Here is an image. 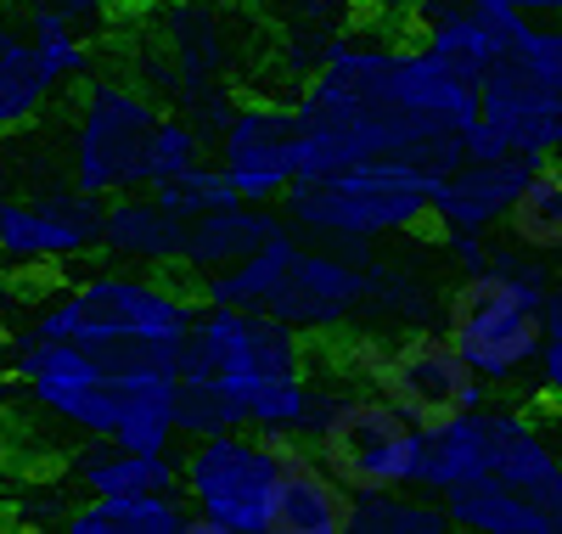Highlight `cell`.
<instances>
[{
	"label": "cell",
	"instance_id": "cell-1",
	"mask_svg": "<svg viewBox=\"0 0 562 534\" xmlns=\"http://www.w3.org/2000/svg\"><path fill=\"white\" fill-rule=\"evenodd\" d=\"M400 45L389 40H338L299 90V180L333 175L366 158H416L434 175H450L467 158V135H439L422 119L394 68Z\"/></svg>",
	"mask_w": 562,
	"mask_h": 534
},
{
	"label": "cell",
	"instance_id": "cell-2",
	"mask_svg": "<svg viewBox=\"0 0 562 534\" xmlns=\"http://www.w3.org/2000/svg\"><path fill=\"white\" fill-rule=\"evenodd\" d=\"M434 186L439 175L416 158H366L333 175H310L299 180L288 198H281V214L299 236L315 242H389L405 236L416 225L434 220Z\"/></svg>",
	"mask_w": 562,
	"mask_h": 534
},
{
	"label": "cell",
	"instance_id": "cell-3",
	"mask_svg": "<svg viewBox=\"0 0 562 534\" xmlns=\"http://www.w3.org/2000/svg\"><path fill=\"white\" fill-rule=\"evenodd\" d=\"M288 440L237 427L192 440L180 461V490L198 512V534H276V496Z\"/></svg>",
	"mask_w": 562,
	"mask_h": 534
},
{
	"label": "cell",
	"instance_id": "cell-4",
	"mask_svg": "<svg viewBox=\"0 0 562 534\" xmlns=\"http://www.w3.org/2000/svg\"><path fill=\"white\" fill-rule=\"evenodd\" d=\"M315 456L333 467L355 496L371 490H422V456H428V427L405 416L378 388H338L333 411L315 433Z\"/></svg>",
	"mask_w": 562,
	"mask_h": 534
},
{
	"label": "cell",
	"instance_id": "cell-5",
	"mask_svg": "<svg viewBox=\"0 0 562 534\" xmlns=\"http://www.w3.org/2000/svg\"><path fill=\"white\" fill-rule=\"evenodd\" d=\"M349 377L378 388L383 400H394L405 416H416L422 427H434L456 411H473L490 400V382L461 360V349L439 332L411 326L400 344H378V337H355L349 344Z\"/></svg>",
	"mask_w": 562,
	"mask_h": 534
},
{
	"label": "cell",
	"instance_id": "cell-6",
	"mask_svg": "<svg viewBox=\"0 0 562 534\" xmlns=\"http://www.w3.org/2000/svg\"><path fill=\"white\" fill-rule=\"evenodd\" d=\"M445 337L490 388H512L540 366L546 310L495 270L456 276L450 299H445Z\"/></svg>",
	"mask_w": 562,
	"mask_h": 534
},
{
	"label": "cell",
	"instance_id": "cell-7",
	"mask_svg": "<svg viewBox=\"0 0 562 534\" xmlns=\"http://www.w3.org/2000/svg\"><path fill=\"white\" fill-rule=\"evenodd\" d=\"M467 158H562V90H551L529 63L506 57L479 85V119L467 124Z\"/></svg>",
	"mask_w": 562,
	"mask_h": 534
},
{
	"label": "cell",
	"instance_id": "cell-8",
	"mask_svg": "<svg viewBox=\"0 0 562 534\" xmlns=\"http://www.w3.org/2000/svg\"><path fill=\"white\" fill-rule=\"evenodd\" d=\"M180 371H214L231 382L304 371V332L288 326L276 310L243 304H203L192 332L180 337Z\"/></svg>",
	"mask_w": 562,
	"mask_h": 534
},
{
	"label": "cell",
	"instance_id": "cell-9",
	"mask_svg": "<svg viewBox=\"0 0 562 534\" xmlns=\"http://www.w3.org/2000/svg\"><path fill=\"white\" fill-rule=\"evenodd\" d=\"M158 108L147 96H135L124 85H97L85 96V124H79V186L85 191H135L147 186V153H153V130Z\"/></svg>",
	"mask_w": 562,
	"mask_h": 534
},
{
	"label": "cell",
	"instance_id": "cell-10",
	"mask_svg": "<svg viewBox=\"0 0 562 534\" xmlns=\"http://www.w3.org/2000/svg\"><path fill=\"white\" fill-rule=\"evenodd\" d=\"M366 304H371V259H355L349 248H333V242H321V248L299 242V254L265 310H276L304 337H333L349 321H360Z\"/></svg>",
	"mask_w": 562,
	"mask_h": 534
},
{
	"label": "cell",
	"instance_id": "cell-11",
	"mask_svg": "<svg viewBox=\"0 0 562 534\" xmlns=\"http://www.w3.org/2000/svg\"><path fill=\"white\" fill-rule=\"evenodd\" d=\"M220 169L243 203H281L299 186V113L281 102H248L220 130Z\"/></svg>",
	"mask_w": 562,
	"mask_h": 534
},
{
	"label": "cell",
	"instance_id": "cell-12",
	"mask_svg": "<svg viewBox=\"0 0 562 534\" xmlns=\"http://www.w3.org/2000/svg\"><path fill=\"white\" fill-rule=\"evenodd\" d=\"M529 29V12H506V7H479V0H422L416 40L439 52L467 85H484Z\"/></svg>",
	"mask_w": 562,
	"mask_h": 534
},
{
	"label": "cell",
	"instance_id": "cell-13",
	"mask_svg": "<svg viewBox=\"0 0 562 534\" xmlns=\"http://www.w3.org/2000/svg\"><path fill=\"white\" fill-rule=\"evenodd\" d=\"M540 164L529 158H461L450 175H439L434 186V225L439 236L450 231H495L506 225L512 203H518V191L529 186Z\"/></svg>",
	"mask_w": 562,
	"mask_h": 534
},
{
	"label": "cell",
	"instance_id": "cell-14",
	"mask_svg": "<svg viewBox=\"0 0 562 534\" xmlns=\"http://www.w3.org/2000/svg\"><path fill=\"white\" fill-rule=\"evenodd\" d=\"M349 518H355V490L315 456V445L288 440L276 534H349Z\"/></svg>",
	"mask_w": 562,
	"mask_h": 534
},
{
	"label": "cell",
	"instance_id": "cell-15",
	"mask_svg": "<svg viewBox=\"0 0 562 534\" xmlns=\"http://www.w3.org/2000/svg\"><path fill=\"white\" fill-rule=\"evenodd\" d=\"M293 231L288 214L276 203H231V209H214L203 220H186V254H180V270L186 276H214L225 265H243L248 254H259L270 236Z\"/></svg>",
	"mask_w": 562,
	"mask_h": 534
},
{
	"label": "cell",
	"instance_id": "cell-16",
	"mask_svg": "<svg viewBox=\"0 0 562 534\" xmlns=\"http://www.w3.org/2000/svg\"><path fill=\"white\" fill-rule=\"evenodd\" d=\"M102 242L108 254L147 265V270H180L186 254V220L164 203V198H124L108 209L102 220Z\"/></svg>",
	"mask_w": 562,
	"mask_h": 534
},
{
	"label": "cell",
	"instance_id": "cell-17",
	"mask_svg": "<svg viewBox=\"0 0 562 534\" xmlns=\"http://www.w3.org/2000/svg\"><path fill=\"white\" fill-rule=\"evenodd\" d=\"M456 529H473V534H562V518L540 501H529L524 490H512L501 478H473V483H456V490L439 496Z\"/></svg>",
	"mask_w": 562,
	"mask_h": 534
},
{
	"label": "cell",
	"instance_id": "cell-18",
	"mask_svg": "<svg viewBox=\"0 0 562 534\" xmlns=\"http://www.w3.org/2000/svg\"><path fill=\"white\" fill-rule=\"evenodd\" d=\"M74 534H198V512L186 490H140V496H97L68 518Z\"/></svg>",
	"mask_w": 562,
	"mask_h": 534
},
{
	"label": "cell",
	"instance_id": "cell-19",
	"mask_svg": "<svg viewBox=\"0 0 562 534\" xmlns=\"http://www.w3.org/2000/svg\"><path fill=\"white\" fill-rule=\"evenodd\" d=\"M299 254V231H281L270 236L259 254H248L243 265H225L214 276H203V304H243V310H265L276 299L281 276H288Z\"/></svg>",
	"mask_w": 562,
	"mask_h": 534
},
{
	"label": "cell",
	"instance_id": "cell-20",
	"mask_svg": "<svg viewBox=\"0 0 562 534\" xmlns=\"http://www.w3.org/2000/svg\"><path fill=\"white\" fill-rule=\"evenodd\" d=\"M175 422L186 440H209V433H237L248 427V405L231 377L214 371H180L175 377Z\"/></svg>",
	"mask_w": 562,
	"mask_h": 534
},
{
	"label": "cell",
	"instance_id": "cell-21",
	"mask_svg": "<svg viewBox=\"0 0 562 534\" xmlns=\"http://www.w3.org/2000/svg\"><path fill=\"white\" fill-rule=\"evenodd\" d=\"M456 529L445 501L434 490H371V496H355V518H349V534H445Z\"/></svg>",
	"mask_w": 562,
	"mask_h": 534
},
{
	"label": "cell",
	"instance_id": "cell-22",
	"mask_svg": "<svg viewBox=\"0 0 562 534\" xmlns=\"http://www.w3.org/2000/svg\"><path fill=\"white\" fill-rule=\"evenodd\" d=\"M506 236L524 242V248L557 259L562 254V164H540L529 175V186L518 191V203L506 214Z\"/></svg>",
	"mask_w": 562,
	"mask_h": 534
},
{
	"label": "cell",
	"instance_id": "cell-23",
	"mask_svg": "<svg viewBox=\"0 0 562 534\" xmlns=\"http://www.w3.org/2000/svg\"><path fill=\"white\" fill-rule=\"evenodd\" d=\"M158 198L180 214V220H203V214H214V209H231V203H243V191L231 186V175L214 164H198V169H186L180 180H164L158 186Z\"/></svg>",
	"mask_w": 562,
	"mask_h": 534
},
{
	"label": "cell",
	"instance_id": "cell-24",
	"mask_svg": "<svg viewBox=\"0 0 562 534\" xmlns=\"http://www.w3.org/2000/svg\"><path fill=\"white\" fill-rule=\"evenodd\" d=\"M198 164H203V135H198V124L164 113L158 130H153V153H147V186L180 180L186 169H198Z\"/></svg>",
	"mask_w": 562,
	"mask_h": 534
},
{
	"label": "cell",
	"instance_id": "cell-25",
	"mask_svg": "<svg viewBox=\"0 0 562 534\" xmlns=\"http://www.w3.org/2000/svg\"><path fill=\"white\" fill-rule=\"evenodd\" d=\"M490 248H495V242H484V231H450L445 236V254L456 259L461 276H479L490 265Z\"/></svg>",
	"mask_w": 562,
	"mask_h": 534
},
{
	"label": "cell",
	"instance_id": "cell-26",
	"mask_svg": "<svg viewBox=\"0 0 562 534\" xmlns=\"http://www.w3.org/2000/svg\"><path fill=\"white\" fill-rule=\"evenodd\" d=\"M562 326V254H557V287H551V299H546V332Z\"/></svg>",
	"mask_w": 562,
	"mask_h": 534
},
{
	"label": "cell",
	"instance_id": "cell-27",
	"mask_svg": "<svg viewBox=\"0 0 562 534\" xmlns=\"http://www.w3.org/2000/svg\"><path fill=\"white\" fill-rule=\"evenodd\" d=\"M288 7H293L299 18H333V12H338V0H288Z\"/></svg>",
	"mask_w": 562,
	"mask_h": 534
},
{
	"label": "cell",
	"instance_id": "cell-28",
	"mask_svg": "<svg viewBox=\"0 0 562 534\" xmlns=\"http://www.w3.org/2000/svg\"><path fill=\"white\" fill-rule=\"evenodd\" d=\"M557 164H562V158H557Z\"/></svg>",
	"mask_w": 562,
	"mask_h": 534
}]
</instances>
